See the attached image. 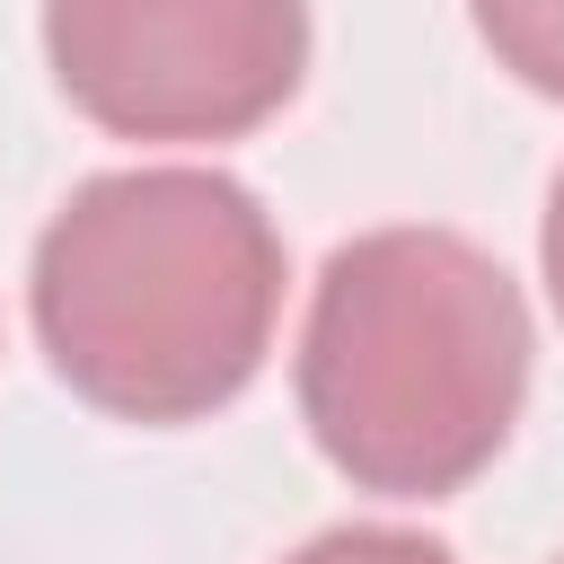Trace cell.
<instances>
[{
  "mask_svg": "<svg viewBox=\"0 0 564 564\" xmlns=\"http://www.w3.org/2000/svg\"><path fill=\"white\" fill-rule=\"evenodd\" d=\"M282 564H458V555L441 538H423V529H326Z\"/></svg>",
  "mask_w": 564,
  "mask_h": 564,
  "instance_id": "obj_5",
  "label": "cell"
},
{
  "mask_svg": "<svg viewBox=\"0 0 564 564\" xmlns=\"http://www.w3.org/2000/svg\"><path fill=\"white\" fill-rule=\"evenodd\" d=\"M467 18L520 88L564 106V0H467Z\"/></svg>",
  "mask_w": 564,
  "mask_h": 564,
  "instance_id": "obj_4",
  "label": "cell"
},
{
  "mask_svg": "<svg viewBox=\"0 0 564 564\" xmlns=\"http://www.w3.org/2000/svg\"><path fill=\"white\" fill-rule=\"evenodd\" d=\"M520 282L458 229H370L326 256L300 326V423L361 494H458L529 397Z\"/></svg>",
  "mask_w": 564,
  "mask_h": 564,
  "instance_id": "obj_2",
  "label": "cell"
},
{
  "mask_svg": "<svg viewBox=\"0 0 564 564\" xmlns=\"http://www.w3.org/2000/svg\"><path fill=\"white\" fill-rule=\"evenodd\" d=\"M555 564H564V555H555Z\"/></svg>",
  "mask_w": 564,
  "mask_h": 564,
  "instance_id": "obj_7",
  "label": "cell"
},
{
  "mask_svg": "<svg viewBox=\"0 0 564 564\" xmlns=\"http://www.w3.org/2000/svg\"><path fill=\"white\" fill-rule=\"evenodd\" d=\"M53 88L123 141H238L308 79V0H44Z\"/></svg>",
  "mask_w": 564,
  "mask_h": 564,
  "instance_id": "obj_3",
  "label": "cell"
},
{
  "mask_svg": "<svg viewBox=\"0 0 564 564\" xmlns=\"http://www.w3.org/2000/svg\"><path fill=\"white\" fill-rule=\"evenodd\" d=\"M26 308L44 361L97 414L203 423L264 370L282 238L220 167H115L44 220Z\"/></svg>",
  "mask_w": 564,
  "mask_h": 564,
  "instance_id": "obj_1",
  "label": "cell"
},
{
  "mask_svg": "<svg viewBox=\"0 0 564 564\" xmlns=\"http://www.w3.org/2000/svg\"><path fill=\"white\" fill-rule=\"evenodd\" d=\"M538 264H546V300H555V317H564V167H555V185H546V229H538Z\"/></svg>",
  "mask_w": 564,
  "mask_h": 564,
  "instance_id": "obj_6",
  "label": "cell"
}]
</instances>
